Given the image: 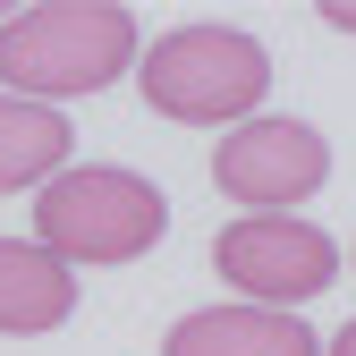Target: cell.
I'll return each instance as SVG.
<instances>
[{"instance_id": "3957f363", "label": "cell", "mask_w": 356, "mask_h": 356, "mask_svg": "<svg viewBox=\"0 0 356 356\" xmlns=\"http://www.w3.org/2000/svg\"><path fill=\"white\" fill-rule=\"evenodd\" d=\"M136 85L161 119H187V127H246L263 85H272V60L263 42L238 26H178L161 34L153 51L136 60Z\"/></svg>"}, {"instance_id": "6da1fadb", "label": "cell", "mask_w": 356, "mask_h": 356, "mask_svg": "<svg viewBox=\"0 0 356 356\" xmlns=\"http://www.w3.org/2000/svg\"><path fill=\"white\" fill-rule=\"evenodd\" d=\"M119 68H136V17L119 0H42L0 17V94L17 102H68L102 94Z\"/></svg>"}, {"instance_id": "9c48e42d", "label": "cell", "mask_w": 356, "mask_h": 356, "mask_svg": "<svg viewBox=\"0 0 356 356\" xmlns=\"http://www.w3.org/2000/svg\"><path fill=\"white\" fill-rule=\"evenodd\" d=\"M331 356H356V323H348V331H339V339H331Z\"/></svg>"}, {"instance_id": "277c9868", "label": "cell", "mask_w": 356, "mask_h": 356, "mask_svg": "<svg viewBox=\"0 0 356 356\" xmlns=\"http://www.w3.org/2000/svg\"><path fill=\"white\" fill-rule=\"evenodd\" d=\"M212 263H220V280H229L246 305H272V314H289V305L323 297L339 280V246L314 229V220H297V212L229 220V229L212 238Z\"/></svg>"}, {"instance_id": "ba28073f", "label": "cell", "mask_w": 356, "mask_h": 356, "mask_svg": "<svg viewBox=\"0 0 356 356\" xmlns=\"http://www.w3.org/2000/svg\"><path fill=\"white\" fill-rule=\"evenodd\" d=\"M68 145H76V127H68L51 102H17V94H0V195H17V187H51V178L68 170Z\"/></svg>"}, {"instance_id": "8992f818", "label": "cell", "mask_w": 356, "mask_h": 356, "mask_svg": "<svg viewBox=\"0 0 356 356\" xmlns=\"http://www.w3.org/2000/svg\"><path fill=\"white\" fill-rule=\"evenodd\" d=\"M161 356H323V339L272 305H204L161 339Z\"/></svg>"}, {"instance_id": "7a4b0ae2", "label": "cell", "mask_w": 356, "mask_h": 356, "mask_svg": "<svg viewBox=\"0 0 356 356\" xmlns=\"http://www.w3.org/2000/svg\"><path fill=\"white\" fill-rule=\"evenodd\" d=\"M161 229H170L161 187L119 161H76L34 195V246H51L68 272L76 263H136Z\"/></svg>"}, {"instance_id": "30bf717a", "label": "cell", "mask_w": 356, "mask_h": 356, "mask_svg": "<svg viewBox=\"0 0 356 356\" xmlns=\"http://www.w3.org/2000/svg\"><path fill=\"white\" fill-rule=\"evenodd\" d=\"M331 26H348V34H356V9H331Z\"/></svg>"}, {"instance_id": "52a82bcc", "label": "cell", "mask_w": 356, "mask_h": 356, "mask_svg": "<svg viewBox=\"0 0 356 356\" xmlns=\"http://www.w3.org/2000/svg\"><path fill=\"white\" fill-rule=\"evenodd\" d=\"M76 314V272L34 246V238H0V331L9 339H42Z\"/></svg>"}, {"instance_id": "5b68a950", "label": "cell", "mask_w": 356, "mask_h": 356, "mask_svg": "<svg viewBox=\"0 0 356 356\" xmlns=\"http://www.w3.org/2000/svg\"><path fill=\"white\" fill-rule=\"evenodd\" d=\"M212 178H220V195H238L246 212H289V204H305L331 178V145H323V127H305V119H246V127L220 136Z\"/></svg>"}]
</instances>
